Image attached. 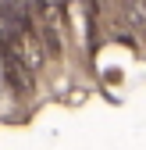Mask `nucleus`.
I'll use <instances>...</instances> for the list:
<instances>
[{"label": "nucleus", "mask_w": 146, "mask_h": 150, "mask_svg": "<svg viewBox=\"0 0 146 150\" xmlns=\"http://www.w3.org/2000/svg\"><path fill=\"white\" fill-rule=\"evenodd\" d=\"M0 82H4L11 93H18V97H29V93H32V71L7 47H0Z\"/></svg>", "instance_id": "nucleus-1"}]
</instances>
